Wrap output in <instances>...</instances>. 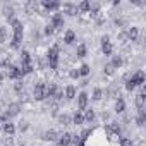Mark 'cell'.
Here are the masks:
<instances>
[{"label":"cell","mask_w":146,"mask_h":146,"mask_svg":"<svg viewBox=\"0 0 146 146\" xmlns=\"http://www.w3.org/2000/svg\"><path fill=\"white\" fill-rule=\"evenodd\" d=\"M19 112H21V105H19V103H11V105L7 107L5 115H7V117H14V115H17Z\"/></svg>","instance_id":"obj_8"},{"label":"cell","mask_w":146,"mask_h":146,"mask_svg":"<svg viewBox=\"0 0 146 146\" xmlns=\"http://www.w3.org/2000/svg\"><path fill=\"white\" fill-rule=\"evenodd\" d=\"M28 127H29V124H28V122H26V120H24V122H21V124H19V131H21V132H24V131H26V129H28Z\"/></svg>","instance_id":"obj_35"},{"label":"cell","mask_w":146,"mask_h":146,"mask_svg":"<svg viewBox=\"0 0 146 146\" xmlns=\"http://www.w3.org/2000/svg\"><path fill=\"white\" fill-rule=\"evenodd\" d=\"M70 137H72V134L62 132V134L58 136V146H69V144H70Z\"/></svg>","instance_id":"obj_10"},{"label":"cell","mask_w":146,"mask_h":146,"mask_svg":"<svg viewBox=\"0 0 146 146\" xmlns=\"http://www.w3.org/2000/svg\"><path fill=\"white\" fill-rule=\"evenodd\" d=\"M137 35H139V29L136 28V26H132V28H129L127 31H125V36H127V40H136L137 38Z\"/></svg>","instance_id":"obj_12"},{"label":"cell","mask_w":146,"mask_h":146,"mask_svg":"<svg viewBox=\"0 0 146 146\" xmlns=\"http://www.w3.org/2000/svg\"><path fill=\"white\" fill-rule=\"evenodd\" d=\"M84 120H88V122H93V120H95V112H93V110H86Z\"/></svg>","instance_id":"obj_27"},{"label":"cell","mask_w":146,"mask_h":146,"mask_svg":"<svg viewBox=\"0 0 146 146\" xmlns=\"http://www.w3.org/2000/svg\"><path fill=\"white\" fill-rule=\"evenodd\" d=\"M102 50H103L105 55H110V53H112V43H110L108 35H105V36L102 38Z\"/></svg>","instance_id":"obj_5"},{"label":"cell","mask_w":146,"mask_h":146,"mask_svg":"<svg viewBox=\"0 0 146 146\" xmlns=\"http://www.w3.org/2000/svg\"><path fill=\"white\" fill-rule=\"evenodd\" d=\"M41 5H43L46 11H57V9L60 7L57 2H48V0H43V2H41Z\"/></svg>","instance_id":"obj_13"},{"label":"cell","mask_w":146,"mask_h":146,"mask_svg":"<svg viewBox=\"0 0 146 146\" xmlns=\"http://www.w3.org/2000/svg\"><path fill=\"white\" fill-rule=\"evenodd\" d=\"M45 35H46V36H50V35H53V28H52V24H48V26L45 28Z\"/></svg>","instance_id":"obj_36"},{"label":"cell","mask_w":146,"mask_h":146,"mask_svg":"<svg viewBox=\"0 0 146 146\" xmlns=\"http://www.w3.org/2000/svg\"><path fill=\"white\" fill-rule=\"evenodd\" d=\"M124 110H125V103H124V100L119 98V100L115 102V112H117V113H122Z\"/></svg>","instance_id":"obj_20"},{"label":"cell","mask_w":146,"mask_h":146,"mask_svg":"<svg viewBox=\"0 0 146 146\" xmlns=\"http://www.w3.org/2000/svg\"><path fill=\"white\" fill-rule=\"evenodd\" d=\"M108 93L112 95V98H119V96H120V93H119V88H117V86H110Z\"/></svg>","instance_id":"obj_26"},{"label":"cell","mask_w":146,"mask_h":146,"mask_svg":"<svg viewBox=\"0 0 146 146\" xmlns=\"http://www.w3.org/2000/svg\"><path fill=\"white\" fill-rule=\"evenodd\" d=\"M129 81H131L134 86H137V84H141V86H143V83H144V72H143V70L134 72V74L129 78Z\"/></svg>","instance_id":"obj_4"},{"label":"cell","mask_w":146,"mask_h":146,"mask_svg":"<svg viewBox=\"0 0 146 146\" xmlns=\"http://www.w3.org/2000/svg\"><path fill=\"white\" fill-rule=\"evenodd\" d=\"M90 9H91V4L84 0V2H81V4H79V7H78V12H90Z\"/></svg>","instance_id":"obj_19"},{"label":"cell","mask_w":146,"mask_h":146,"mask_svg":"<svg viewBox=\"0 0 146 146\" xmlns=\"http://www.w3.org/2000/svg\"><path fill=\"white\" fill-rule=\"evenodd\" d=\"M62 96H64V91H62V90H57V91L53 93V98H55V100H62Z\"/></svg>","instance_id":"obj_33"},{"label":"cell","mask_w":146,"mask_h":146,"mask_svg":"<svg viewBox=\"0 0 146 146\" xmlns=\"http://www.w3.org/2000/svg\"><path fill=\"white\" fill-rule=\"evenodd\" d=\"M4 131H5V134H14L16 127H14V124H11V122H5V124H4Z\"/></svg>","instance_id":"obj_25"},{"label":"cell","mask_w":146,"mask_h":146,"mask_svg":"<svg viewBox=\"0 0 146 146\" xmlns=\"http://www.w3.org/2000/svg\"><path fill=\"white\" fill-rule=\"evenodd\" d=\"M62 9H64V12H67L69 16H76V14H79V12H78V5H72V4H64Z\"/></svg>","instance_id":"obj_11"},{"label":"cell","mask_w":146,"mask_h":146,"mask_svg":"<svg viewBox=\"0 0 146 146\" xmlns=\"http://www.w3.org/2000/svg\"><path fill=\"white\" fill-rule=\"evenodd\" d=\"M78 72H79V76H88V74H90V65H88V64H83Z\"/></svg>","instance_id":"obj_24"},{"label":"cell","mask_w":146,"mask_h":146,"mask_svg":"<svg viewBox=\"0 0 146 146\" xmlns=\"http://www.w3.org/2000/svg\"><path fill=\"white\" fill-rule=\"evenodd\" d=\"M83 122H84V115L79 113V112H76L74 117H72V124H78V125H79V124H83Z\"/></svg>","instance_id":"obj_21"},{"label":"cell","mask_w":146,"mask_h":146,"mask_svg":"<svg viewBox=\"0 0 146 146\" xmlns=\"http://www.w3.org/2000/svg\"><path fill=\"white\" fill-rule=\"evenodd\" d=\"M74 96H76V88L74 86H67L65 88V98L67 100H72Z\"/></svg>","instance_id":"obj_18"},{"label":"cell","mask_w":146,"mask_h":146,"mask_svg":"<svg viewBox=\"0 0 146 146\" xmlns=\"http://www.w3.org/2000/svg\"><path fill=\"white\" fill-rule=\"evenodd\" d=\"M46 57H48L50 67H52V69H57V65H58V45H53V46L48 50Z\"/></svg>","instance_id":"obj_2"},{"label":"cell","mask_w":146,"mask_h":146,"mask_svg":"<svg viewBox=\"0 0 146 146\" xmlns=\"http://www.w3.org/2000/svg\"><path fill=\"white\" fill-rule=\"evenodd\" d=\"M52 28H53V29H62V28H64V17H62L60 14H55V16L52 17Z\"/></svg>","instance_id":"obj_7"},{"label":"cell","mask_w":146,"mask_h":146,"mask_svg":"<svg viewBox=\"0 0 146 146\" xmlns=\"http://www.w3.org/2000/svg\"><path fill=\"white\" fill-rule=\"evenodd\" d=\"M2 79H4V76H2V72H0V83H2Z\"/></svg>","instance_id":"obj_39"},{"label":"cell","mask_w":146,"mask_h":146,"mask_svg":"<svg viewBox=\"0 0 146 146\" xmlns=\"http://www.w3.org/2000/svg\"><path fill=\"white\" fill-rule=\"evenodd\" d=\"M12 28H14V38H12L11 46H12V48H19V45H21V41H23V24L14 19V21H12Z\"/></svg>","instance_id":"obj_1"},{"label":"cell","mask_w":146,"mask_h":146,"mask_svg":"<svg viewBox=\"0 0 146 146\" xmlns=\"http://www.w3.org/2000/svg\"><path fill=\"white\" fill-rule=\"evenodd\" d=\"M14 88H16V91H17V93H21V91H23V84H21V83H16V84H14Z\"/></svg>","instance_id":"obj_37"},{"label":"cell","mask_w":146,"mask_h":146,"mask_svg":"<svg viewBox=\"0 0 146 146\" xmlns=\"http://www.w3.org/2000/svg\"><path fill=\"white\" fill-rule=\"evenodd\" d=\"M119 40H122V41H125V40H127V36H125V33H119Z\"/></svg>","instance_id":"obj_38"},{"label":"cell","mask_w":146,"mask_h":146,"mask_svg":"<svg viewBox=\"0 0 146 146\" xmlns=\"http://www.w3.org/2000/svg\"><path fill=\"white\" fill-rule=\"evenodd\" d=\"M105 74H107V76H112V74H113V67H112V64H107V65H105Z\"/></svg>","instance_id":"obj_31"},{"label":"cell","mask_w":146,"mask_h":146,"mask_svg":"<svg viewBox=\"0 0 146 146\" xmlns=\"http://www.w3.org/2000/svg\"><path fill=\"white\" fill-rule=\"evenodd\" d=\"M41 139H45V141H55L57 139V132L55 131H46V132H43Z\"/></svg>","instance_id":"obj_17"},{"label":"cell","mask_w":146,"mask_h":146,"mask_svg":"<svg viewBox=\"0 0 146 146\" xmlns=\"http://www.w3.org/2000/svg\"><path fill=\"white\" fill-rule=\"evenodd\" d=\"M33 96H35L36 100H45V98H48V88H46V84L38 83V84L35 86V90H33Z\"/></svg>","instance_id":"obj_3"},{"label":"cell","mask_w":146,"mask_h":146,"mask_svg":"<svg viewBox=\"0 0 146 146\" xmlns=\"http://www.w3.org/2000/svg\"><path fill=\"white\" fill-rule=\"evenodd\" d=\"M64 41L65 43H72V41H74V31H65V36H64Z\"/></svg>","instance_id":"obj_23"},{"label":"cell","mask_w":146,"mask_h":146,"mask_svg":"<svg viewBox=\"0 0 146 146\" xmlns=\"http://www.w3.org/2000/svg\"><path fill=\"white\" fill-rule=\"evenodd\" d=\"M5 70H7V76H9V78H12V79L21 78V69H19V67H16V65H9Z\"/></svg>","instance_id":"obj_6"},{"label":"cell","mask_w":146,"mask_h":146,"mask_svg":"<svg viewBox=\"0 0 146 146\" xmlns=\"http://www.w3.org/2000/svg\"><path fill=\"white\" fill-rule=\"evenodd\" d=\"M21 62H23V67L31 65V57H29L28 52H23V53H21Z\"/></svg>","instance_id":"obj_15"},{"label":"cell","mask_w":146,"mask_h":146,"mask_svg":"<svg viewBox=\"0 0 146 146\" xmlns=\"http://www.w3.org/2000/svg\"><path fill=\"white\" fill-rule=\"evenodd\" d=\"M69 76H70V78H72V79H78V78H79V72H78V70H76V69H72V70H70V72H69Z\"/></svg>","instance_id":"obj_34"},{"label":"cell","mask_w":146,"mask_h":146,"mask_svg":"<svg viewBox=\"0 0 146 146\" xmlns=\"http://www.w3.org/2000/svg\"><path fill=\"white\" fill-rule=\"evenodd\" d=\"M78 107H79V110H86V107H88V95L86 93H79V96H78Z\"/></svg>","instance_id":"obj_9"},{"label":"cell","mask_w":146,"mask_h":146,"mask_svg":"<svg viewBox=\"0 0 146 146\" xmlns=\"http://www.w3.org/2000/svg\"><path fill=\"white\" fill-rule=\"evenodd\" d=\"M122 65V58L120 57H113V62H112V67L115 69V67H120Z\"/></svg>","instance_id":"obj_29"},{"label":"cell","mask_w":146,"mask_h":146,"mask_svg":"<svg viewBox=\"0 0 146 146\" xmlns=\"http://www.w3.org/2000/svg\"><path fill=\"white\" fill-rule=\"evenodd\" d=\"M58 124L60 125H70L72 124V119L69 115H65V113L64 115H58Z\"/></svg>","instance_id":"obj_16"},{"label":"cell","mask_w":146,"mask_h":146,"mask_svg":"<svg viewBox=\"0 0 146 146\" xmlns=\"http://www.w3.org/2000/svg\"><path fill=\"white\" fill-rule=\"evenodd\" d=\"M76 53H78V57H84L86 55V45H79Z\"/></svg>","instance_id":"obj_28"},{"label":"cell","mask_w":146,"mask_h":146,"mask_svg":"<svg viewBox=\"0 0 146 146\" xmlns=\"http://www.w3.org/2000/svg\"><path fill=\"white\" fill-rule=\"evenodd\" d=\"M5 38H7V33H5V29H4L2 26H0V43H4Z\"/></svg>","instance_id":"obj_32"},{"label":"cell","mask_w":146,"mask_h":146,"mask_svg":"<svg viewBox=\"0 0 146 146\" xmlns=\"http://www.w3.org/2000/svg\"><path fill=\"white\" fill-rule=\"evenodd\" d=\"M102 95H103V91H102L100 88H96L95 93H93V98H95V100H102Z\"/></svg>","instance_id":"obj_30"},{"label":"cell","mask_w":146,"mask_h":146,"mask_svg":"<svg viewBox=\"0 0 146 146\" xmlns=\"http://www.w3.org/2000/svg\"><path fill=\"white\" fill-rule=\"evenodd\" d=\"M4 16H5L7 19H12V17H14V9H12L11 5H5V7H4Z\"/></svg>","instance_id":"obj_22"},{"label":"cell","mask_w":146,"mask_h":146,"mask_svg":"<svg viewBox=\"0 0 146 146\" xmlns=\"http://www.w3.org/2000/svg\"><path fill=\"white\" fill-rule=\"evenodd\" d=\"M144 100H146L144 93L136 95V107H137V110H139V108H144Z\"/></svg>","instance_id":"obj_14"}]
</instances>
